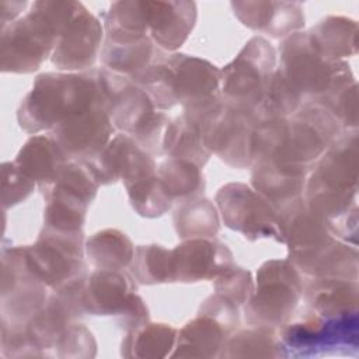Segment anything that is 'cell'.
<instances>
[{"instance_id":"obj_1","label":"cell","mask_w":359,"mask_h":359,"mask_svg":"<svg viewBox=\"0 0 359 359\" xmlns=\"http://www.w3.org/2000/svg\"><path fill=\"white\" fill-rule=\"evenodd\" d=\"M358 130H344L310 167L303 199L335 238L356 245Z\"/></svg>"},{"instance_id":"obj_2","label":"cell","mask_w":359,"mask_h":359,"mask_svg":"<svg viewBox=\"0 0 359 359\" xmlns=\"http://www.w3.org/2000/svg\"><path fill=\"white\" fill-rule=\"evenodd\" d=\"M132 80L160 111L178 104L195 108L222 97L220 70L205 59L178 52L160 50L151 65Z\"/></svg>"},{"instance_id":"obj_3","label":"cell","mask_w":359,"mask_h":359,"mask_svg":"<svg viewBox=\"0 0 359 359\" xmlns=\"http://www.w3.org/2000/svg\"><path fill=\"white\" fill-rule=\"evenodd\" d=\"M100 105L91 69L81 73L48 72L36 76L17 109L20 128L31 135L53 130L72 115Z\"/></svg>"},{"instance_id":"obj_4","label":"cell","mask_w":359,"mask_h":359,"mask_svg":"<svg viewBox=\"0 0 359 359\" xmlns=\"http://www.w3.org/2000/svg\"><path fill=\"white\" fill-rule=\"evenodd\" d=\"M76 1H34L31 10L1 28L0 67L3 73L36 72L52 55L59 34Z\"/></svg>"},{"instance_id":"obj_5","label":"cell","mask_w":359,"mask_h":359,"mask_svg":"<svg viewBox=\"0 0 359 359\" xmlns=\"http://www.w3.org/2000/svg\"><path fill=\"white\" fill-rule=\"evenodd\" d=\"M303 294V279L289 259H269L257 272L255 287L244 304L250 325L280 328L292 316Z\"/></svg>"},{"instance_id":"obj_6","label":"cell","mask_w":359,"mask_h":359,"mask_svg":"<svg viewBox=\"0 0 359 359\" xmlns=\"http://www.w3.org/2000/svg\"><path fill=\"white\" fill-rule=\"evenodd\" d=\"M358 311L337 317H321L311 311L299 320L287 321L279 331L283 356H321L353 352L359 346Z\"/></svg>"},{"instance_id":"obj_7","label":"cell","mask_w":359,"mask_h":359,"mask_svg":"<svg viewBox=\"0 0 359 359\" xmlns=\"http://www.w3.org/2000/svg\"><path fill=\"white\" fill-rule=\"evenodd\" d=\"M275 48L262 36H252L238 55L220 70V93L241 111L261 108L266 84L276 70Z\"/></svg>"},{"instance_id":"obj_8","label":"cell","mask_w":359,"mask_h":359,"mask_svg":"<svg viewBox=\"0 0 359 359\" xmlns=\"http://www.w3.org/2000/svg\"><path fill=\"white\" fill-rule=\"evenodd\" d=\"M287 83L302 95L316 98L341 80L353 77L345 60L332 62L311 45L307 32H294L279 46V67Z\"/></svg>"},{"instance_id":"obj_9","label":"cell","mask_w":359,"mask_h":359,"mask_svg":"<svg viewBox=\"0 0 359 359\" xmlns=\"http://www.w3.org/2000/svg\"><path fill=\"white\" fill-rule=\"evenodd\" d=\"M84 233L41 230L32 245H25V258L32 275L52 292H60L86 276Z\"/></svg>"},{"instance_id":"obj_10","label":"cell","mask_w":359,"mask_h":359,"mask_svg":"<svg viewBox=\"0 0 359 359\" xmlns=\"http://www.w3.org/2000/svg\"><path fill=\"white\" fill-rule=\"evenodd\" d=\"M342 132V126L324 107L306 101L287 118L285 140L271 160L310 170Z\"/></svg>"},{"instance_id":"obj_11","label":"cell","mask_w":359,"mask_h":359,"mask_svg":"<svg viewBox=\"0 0 359 359\" xmlns=\"http://www.w3.org/2000/svg\"><path fill=\"white\" fill-rule=\"evenodd\" d=\"M223 223L247 240L273 238L280 243L276 209L252 187L243 182L223 185L215 196Z\"/></svg>"},{"instance_id":"obj_12","label":"cell","mask_w":359,"mask_h":359,"mask_svg":"<svg viewBox=\"0 0 359 359\" xmlns=\"http://www.w3.org/2000/svg\"><path fill=\"white\" fill-rule=\"evenodd\" d=\"M100 105L107 111L115 129L136 135L157 112L150 97L128 76L102 67H93Z\"/></svg>"},{"instance_id":"obj_13","label":"cell","mask_w":359,"mask_h":359,"mask_svg":"<svg viewBox=\"0 0 359 359\" xmlns=\"http://www.w3.org/2000/svg\"><path fill=\"white\" fill-rule=\"evenodd\" d=\"M104 36V27L100 20L76 1L50 55L52 65L66 73H81L93 69L101 53Z\"/></svg>"},{"instance_id":"obj_14","label":"cell","mask_w":359,"mask_h":359,"mask_svg":"<svg viewBox=\"0 0 359 359\" xmlns=\"http://www.w3.org/2000/svg\"><path fill=\"white\" fill-rule=\"evenodd\" d=\"M114 132L107 111L101 105H94L65 119L50 130V136L67 161H87L109 143Z\"/></svg>"},{"instance_id":"obj_15","label":"cell","mask_w":359,"mask_h":359,"mask_svg":"<svg viewBox=\"0 0 359 359\" xmlns=\"http://www.w3.org/2000/svg\"><path fill=\"white\" fill-rule=\"evenodd\" d=\"M84 163L100 185L122 181L123 185L157 171L151 154L144 151L129 135L118 133L94 157Z\"/></svg>"},{"instance_id":"obj_16","label":"cell","mask_w":359,"mask_h":359,"mask_svg":"<svg viewBox=\"0 0 359 359\" xmlns=\"http://www.w3.org/2000/svg\"><path fill=\"white\" fill-rule=\"evenodd\" d=\"M83 279L60 292H53L27 323L25 334L41 356H48L50 349L55 351L66 328L74 323L76 317L83 314L77 299Z\"/></svg>"},{"instance_id":"obj_17","label":"cell","mask_w":359,"mask_h":359,"mask_svg":"<svg viewBox=\"0 0 359 359\" xmlns=\"http://www.w3.org/2000/svg\"><path fill=\"white\" fill-rule=\"evenodd\" d=\"M171 251L174 282L195 283L215 279L233 265L230 248L215 238L182 240Z\"/></svg>"},{"instance_id":"obj_18","label":"cell","mask_w":359,"mask_h":359,"mask_svg":"<svg viewBox=\"0 0 359 359\" xmlns=\"http://www.w3.org/2000/svg\"><path fill=\"white\" fill-rule=\"evenodd\" d=\"M280 243L287 245V259L316 251L335 238L325 223L313 213L303 196L276 209Z\"/></svg>"},{"instance_id":"obj_19","label":"cell","mask_w":359,"mask_h":359,"mask_svg":"<svg viewBox=\"0 0 359 359\" xmlns=\"http://www.w3.org/2000/svg\"><path fill=\"white\" fill-rule=\"evenodd\" d=\"M149 36L156 46L172 53L188 39L196 22V4L187 0H146Z\"/></svg>"},{"instance_id":"obj_20","label":"cell","mask_w":359,"mask_h":359,"mask_svg":"<svg viewBox=\"0 0 359 359\" xmlns=\"http://www.w3.org/2000/svg\"><path fill=\"white\" fill-rule=\"evenodd\" d=\"M234 15L254 31L272 38H287L304 25V8L299 1H231Z\"/></svg>"},{"instance_id":"obj_21","label":"cell","mask_w":359,"mask_h":359,"mask_svg":"<svg viewBox=\"0 0 359 359\" xmlns=\"http://www.w3.org/2000/svg\"><path fill=\"white\" fill-rule=\"evenodd\" d=\"M133 292V279L126 272L95 269L80 283L77 299L83 313L118 316Z\"/></svg>"},{"instance_id":"obj_22","label":"cell","mask_w":359,"mask_h":359,"mask_svg":"<svg viewBox=\"0 0 359 359\" xmlns=\"http://www.w3.org/2000/svg\"><path fill=\"white\" fill-rule=\"evenodd\" d=\"M43 226L42 230L55 233H83L87 209L94 201L84 192L55 181L43 187Z\"/></svg>"},{"instance_id":"obj_23","label":"cell","mask_w":359,"mask_h":359,"mask_svg":"<svg viewBox=\"0 0 359 359\" xmlns=\"http://www.w3.org/2000/svg\"><path fill=\"white\" fill-rule=\"evenodd\" d=\"M251 168V187L275 209L303 196L309 168L272 160L255 163Z\"/></svg>"},{"instance_id":"obj_24","label":"cell","mask_w":359,"mask_h":359,"mask_svg":"<svg viewBox=\"0 0 359 359\" xmlns=\"http://www.w3.org/2000/svg\"><path fill=\"white\" fill-rule=\"evenodd\" d=\"M311 313L321 317H337L358 311V280L342 278H311L303 285V294Z\"/></svg>"},{"instance_id":"obj_25","label":"cell","mask_w":359,"mask_h":359,"mask_svg":"<svg viewBox=\"0 0 359 359\" xmlns=\"http://www.w3.org/2000/svg\"><path fill=\"white\" fill-rule=\"evenodd\" d=\"M300 273L310 278H342L358 280V251L355 245L332 238L303 257L289 259Z\"/></svg>"},{"instance_id":"obj_26","label":"cell","mask_w":359,"mask_h":359,"mask_svg":"<svg viewBox=\"0 0 359 359\" xmlns=\"http://www.w3.org/2000/svg\"><path fill=\"white\" fill-rule=\"evenodd\" d=\"M14 163L43 188L55 182L67 158L50 135H34L20 149Z\"/></svg>"},{"instance_id":"obj_27","label":"cell","mask_w":359,"mask_h":359,"mask_svg":"<svg viewBox=\"0 0 359 359\" xmlns=\"http://www.w3.org/2000/svg\"><path fill=\"white\" fill-rule=\"evenodd\" d=\"M229 332L210 316L198 313L177 334L171 358H219Z\"/></svg>"},{"instance_id":"obj_28","label":"cell","mask_w":359,"mask_h":359,"mask_svg":"<svg viewBox=\"0 0 359 359\" xmlns=\"http://www.w3.org/2000/svg\"><path fill=\"white\" fill-rule=\"evenodd\" d=\"M316 50L327 60L339 62L358 52V24L341 15H330L307 31Z\"/></svg>"},{"instance_id":"obj_29","label":"cell","mask_w":359,"mask_h":359,"mask_svg":"<svg viewBox=\"0 0 359 359\" xmlns=\"http://www.w3.org/2000/svg\"><path fill=\"white\" fill-rule=\"evenodd\" d=\"M105 39L135 42L149 36L146 0H121L109 6L104 15Z\"/></svg>"},{"instance_id":"obj_30","label":"cell","mask_w":359,"mask_h":359,"mask_svg":"<svg viewBox=\"0 0 359 359\" xmlns=\"http://www.w3.org/2000/svg\"><path fill=\"white\" fill-rule=\"evenodd\" d=\"M178 330L163 323H146L128 331L121 344L123 358L161 359L170 356L177 341Z\"/></svg>"},{"instance_id":"obj_31","label":"cell","mask_w":359,"mask_h":359,"mask_svg":"<svg viewBox=\"0 0 359 359\" xmlns=\"http://www.w3.org/2000/svg\"><path fill=\"white\" fill-rule=\"evenodd\" d=\"M160 50L150 36L135 42H112L104 38L100 57L105 69L133 79L151 65Z\"/></svg>"},{"instance_id":"obj_32","label":"cell","mask_w":359,"mask_h":359,"mask_svg":"<svg viewBox=\"0 0 359 359\" xmlns=\"http://www.w3.org/2000/svg\"><path fill=\"white\" fill-rule=\"evenodd\" d=\"M174 229L180 238H215L220 229L216 206L203 196L180 201L172 215Z\"/></svg>"},{"instance_id":"obj_33","label":"cell","mask_w":359,"mask_h":359,"mask_svg":"<svg viewBox=\"0 0 359 359\" xmlns=\"http://www.w3.org/2000/svg\"><path fill=\"white\" fill-rule=\"evenodd\" d=\"M84 250L94 268L107 271H123L130 266L135 255L132 240L116 229H104L94 233L86 241Z\"/></svg>"},{"instance_id":"obj_34","label":"cell","mask_w":359,"mask_h":359,"mask_svg":"<svg viewBox=\"0 0 359 359\" xmlns=\"http://www.w3.org/2000/svg\"><path fill=\"white\" fill-rule=\"evenodd\" d=\"M161 153L203 167L212 153L206 149L199 128L184 114L170 121L161 144Z\"/></svg>"},{"instance_id":"obj_35","label":"cell","mask_w":359,"mask_h":359,"mask_svg":"<svg viewBox=\"0 0 359 359\" xmlns=\"http://www.w3.org/2000/svg\"><path fill=\"white\" fill-rule=\"evenodd\" d=\"M279 334L275 328L252 325L234 331L224 341L219 358H280Z\"/></svg>"},{"instance_id":"obj_36","label":"cell","mask_w":359,"mask_h":359,"mask_svg":"<svg viewBox=\"0 0 359 359\" xmlns=\"http://www.w3.org/2000/svg\"><path fill=\"white\" fill-rule=\"evenodd\" d=\"M130 272L139 285L172 283V251L160 244L137 245L130 264Z\"/></svg>"},{"instance_id":"obj_37","label":"cell","mask_w":359,"mask_h":359,"mask_svg":"<svg viewBox=\"0 0 359 359\" xmlns=\"http://www.w3.org/2000/svg\"><path fill=\"white\" fill-rule=\"evenodd\" d=\"M156 174L172 201L199 196L205 189L201 167L187 160L168 157L158 165Z\"/></svg>"},{"instance_id":"obj_38","label":"cell","mask_w":359,"mask_h":359,"mask_svg":"<svg viewBox=\"0 0 359 359\" xmlns=\"http://www.w3.org/2000/svg\"><path fill=\"white\" fill-rule=\"evenodd\" d=\"M125 188L132 208L142 217H160L172 206L174 201L158 180L157 174L125 184Z\"/></svg>"},{"instance_id":"obj_39","label":"cell","mask_w":359,"mask_h":359,"mask_svg":"<svg viewBox=\"0 0 359 359\" xmlns=\"http://www.w3.org/2000/svg\"><path fill=\"white\" fill-rule=\"evenodd\" d=\"M307 101L324 107L344 130H358V83L355 76L341 80L323 95Z\"/></svg>"},{"instance_id":"obj_40","label":"cell","mask_w":359,"mask_h":359,"mask_svg":"<svg viewBox=\"0 0 359 359\" xmlns=\"http://www.w3.org/2000/svg\"><path fill=\"white\" fill-rule=\"evenodd\" d=\"M287 130V118L261 116L254 125L251 135V161L252 164L273 158L280 149Z\"/></svg>"},{"instance_id":"obj_41","label":"cell","mask_w":359,"mask_h":359,"mask_svg":"<svg viewBox=\"0 0 359 359\" xmlns=\"http://www.w3.org/2000/svg\"><path fill=\"white\" fill-rule=\"evenodd\" d=\"M302 104L303 97L287 83L280 70L276 67L264 93L261 104L262 112L271 116L289 118L300 108Z\"/></svg>"},{"instance_id":"obj_42","label":"cell","mask_w":359,"mask_h":359,"mask_svg":"<svg viewBox=\"0 0 359 359\" xmlns=\"http://www.w3.org/2000/svg\"><path fill=\"white\" fill-rule=\"evenodd\" d=\"M255 287L250 271L234 264L215 278V293L237 307L244 306Z\"/></svg>"},{"instance_id":"obj_43","label":"cell","mask_w":359,"mask_h":359,"mask_svg":"<svg viewBox=\"0 0 359 359\" xmlns=\"http://www.w3.org/2000/svg\"><path fill=\"white\" fill-rule=\"evenodd\" d=\"M97 352V342L91 331L79 323H72L55 346L57 358H93Z\"/></svg>"},{"instance_id":"obj_44","label":"cell","mask_w":359,"mask_h":359,"mask_svg":"<svg viewBox=\"0 0 359 359\" xmlns=\"http://www.w3.org/2000/svg\"><path fill=\"white\" fill-rule=\"evenodd\" d=\"M36 182L28 178L14 161L1 165V205L7 210L24 202L35 189Z\"/></svg>"},{"instance_id":"obj_45","label":"cell","mask_w":359,"mask_h":359,"mask_svg":"<svg viewBox=\"0 0 359 359\" xmlns=\"http://www.w3.org/2000/svg\"><path fill=\"white\" fill-rule=\"evenodd\" d=\"M198 313H202L215 318L220 325H223V328L229 332V335L233 334L240 324L238 307L224 300L223 297L217 296L216 293L206 297L202 302Z\"/></svg>"},{"instance_id":"obj_46","label":"cell","mask_w":359,"mask_h":359,"mask_svg":"<svg viewBox=\"0 0 359 359\" xmlns=\"http://www.w3.org/2000/svg\"><path fill=\"white\" fill-rule=\"evenodd\" d=\"M171 119L161 111H157L156 115L133 136H130L144 151L149 154L161 153V144L165 128Z\"/></svg>"},{"instance_id":"obj_47","label":"cell","mask_w":359,"mask_h":359,"mask_svg":"<svg viewBox=\"0 0 359 359\" xmlns=\"http://www.w3.org/2000/svg\"><path fill=\"white\" fill-rule=\"evenodd\" d=\"M118 324L125 332L132 331L135 328H139L149 323V309L143 299L136 293H130L123 310L116 316Z\"/></svg>"},{"instance_id":"obj_48","label":"cell","mask_w":359,"mask_h":359,"mask_svg":"<svg viewBox=\"0 0 359 359\" xmlns=\"http://www.w3.org/2000/svg\"><path fill=\"white\" fill-rule=\"evenodd\" d=\"M27 1H0L1 7V28L20 18V13L27 7Z\"/></svg>"}]
</instances>
